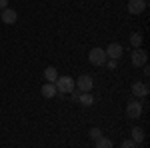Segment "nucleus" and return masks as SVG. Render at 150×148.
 Here are the masks:
<instances>
[{
	"label": "nucleus",
	"mask_w": 150,
	"mask_h": 148,
	"mask_svg": "<svg viewBox=\"0 0 150 148\" xmlns=\"http://www.w3.org/2000/svg\"><path fill=\"white\" fill-rule=\"evenodd\" d=\"M6 6H8V0H0V10L6 8Z\"/></svg>",
	"instance_id": "a211bd4d"
},
{
	"label": "nucleus",
	"mask_w": 150,
	"mask_h": 148,
	"mask_svg": "<svg viewBox=\"0 0 150 148\" xmlns=\"http://www.w3.org/2000/svg\"><path fill=\"white\" fill-rule=\"evenodd\" d=\"M56 92L58 90H56V86H54L52 82H46V84L42 86V96H44V98H54Z\"/></svg>",
	"instance_id": "9d476101"
},
{
	"label": "nucleus",
	"mask_w": 150,
	"mask_h": 148,
	"mask_svg": "<svg viewBox=\"0 0 150 148\" xmlns=\"http://www.w3.org/2000/svg\"><path fill=\"white\" fill-rule=\"evenodd\" d=\"M106 56L110 58V60H118V58H122V54H124V48L118 44V42H112V44L106 46Z\"/></svg>",
	"instance_id": "20e7f679"
},
{
	"label": "nucleus",
	"mask_w": 150,
	"mask_h": 148,
	"mask_svg": "<svg viewBox=\"0 0 150 148\" xmlns=\"http://www.w3.org/2000/svg\"><path fill=\"white\" fill-rule=\"evenodd\" d=\"M130 44L134 46V48H140L142 46V34H132L130 36Z\"/></svg>",
	"instance_id": "4468645a"
},
{
	"label": "nucleus",
	"mask_w": 150,
	"mask_h": 148,
	"mask_svg": "<svg viewBox=\"0 0 150 148\" xmlns=\"http://www.w3.org/2000/svg\"><path fill=\"white\" fill-rule=\"evenodd\" d=\"M94 86V80L90 74H82V76H78V80H76V88L80 92H90Z\"/></svg>",
	"instance_id": "7ed1b4c3"
},
{
	"label": "nucleus",
	"mask_w": 150,
	"mask_h": 148,
	"mask_svg": "<svg viewBox=\"0 0 150 148\" xmlns=\"http://www.w3.org/2000/svg\"><path fill=\"white\" fill-rule=\"evenodd\" d=\"M122 148H136V142H134L132 138H130V140H124V142H122Z\"/></svg>",
	"instance_id": "f3484780"
},
{
	"label": "nucleus",
	"mask_w": 150,
	"mask_h": 148,
	"mask_svg": "<svg viewBox=\"0 0 150 148\" xmlns=\"http://www.w3.org/2000/svg\"><path fill=\"white\" fill-rule=\"evenodd\" d=\"M54 86H56L58 92H62V94H70V92H74V80L70 78V76H60V78H56Z\"/></svg>",
	"instance_id": "f257e3e1"
},
{
	"label": "nucleus",
	"mask_w": 150,
	"mask_h": 148,
	"mask_svg": "<svg viewBox=\"0 0 150 148\" xmlns=\"http://www.w3.org/2000/svg\"><path fill=\"white\" fill-rule=\"evenodd\" d=\"M44 78H46L48 82H52V84H54L56 78H58V70L54 68V66H48V68L44 70Z\"/></svg>",
	"instance_id": "9b49d317"
},
{
	"label": "nucleus",
	"mask_w": 150,
	"mask_h": 148,
	"mask_svg": "<svg viewBox=\"0 0 150 148\" xmlns=\"http://www.w3.org/2000/svg\"><path fill=\"white\" fill-rule=\"evenodd\" d=\"M88 60L92 66H104L106 64V52L102 48H92L90 54H88Z\"/></svg>",
	"instance_id": "f03ea898"
},
{
	"label": "nucleus",
	"mask_w": 150,
	"mask_h": 148,
	"mask_svg": "<svg viewBox=\"0 0 150 148\" xmlns=\"http://www.w3.org/2000/svg\"><path fill=\"white\" fill-rule=\"evenodd\" d=\"M146 10V0H128V12L130 14H142Z\"/></svg>",
	"instance_id": "0eeeda50"
},
{
	"label": "nucleus",
	"mask_w": 150,
	"mask_h": 148,
	"mask_svg": "<svg viewBox=\"0 0 150 148\" xmlns=\"http://www.w3.org/2000/svg\"><path fill=\"white\" fill-rule=\"evenodd\" d=\"M102 136V132H100V128H90V138L92 140H96V138Z\"/></svg>",
	"instance_id": "dca6fc26"
},
{
	"label": "nucleus",
	"mask_w": 150,
	"mask_h": 148,
	"mask_svg": "<svg viewBox=\"0 0 150 148\" xmlns=\"http://www.w3.org/2000/svg\"><path fill=\"white\" fill-rule=\"evenodd\" d=\"M96 148H114V144H112V140L110 138H96Z\"/></svg>",
	"instance_id": "ddd939ff"
},
{
	"label": "nucleus",
	"mask_w": 150,
	"mask_h": 148,
	"mask_svg": "<svg viewBox=\"0 0 150 148\" xmlns=\"http://www.w3.org/2000/svg\"><path fill=\"white\" fill-rule=\"evenodd\" d=\"M80 102H82V104H86V106H90V104L94 102L92 94H90V92H82V96H80Z\"/></svg>",
	"instance_id": "2eb2a0df"
},
{
	"label": "nucleus",
	"mask_w": 150,
	"mask_h": 148,
	"mask_svg": "<svg viewBox=\"0 0 150 148\" xmlns=\"http://www.w3.org/2000/svg\"><path fill=\"white\" fill-rule=\"evenodd\" d=\"M132 140H134L136 144H140V142L144 140V130L138 128V126H134V128H132Z\"/></svg>",
	"instance_id": "f8f14e48"
},
{
	"label": "nucleus",
	"mask_w": 150,
	"mask_h": 148,
	"mask_svg": "<svg viewBox=\"0 0 150 148\" xmlns=\"http://www.w3.org/2000/svg\"><path fill=\"white\" fill-rule=\"evenodd\" d=\"M140 114H142V102H140V100L128 102V106H126V116L128 118H140Z\"/></svg>",
	"instance_id": "39448f33"
},
{
	"label": "nucleus",
	"mask_w": 150,
	"mask_h": 148,
	"mask_svg": "<svg viewBox=\"0 0 150 148\" xmlns=\"http://www.w3.org/2000/svg\"><path fill=\"white\" fill-rule=\"evenodd\" d=\"M16 20H18V14H16V10H12L10 6L2 8V22H4V24H14Z\"/></svg>",
	"instance_id": "6e6552de"
},
{
	"label": "nucleus",
	"mask_w": 150,
	"mask_h": 148,
	"mask_svg": "<svg viewBox=\"0 0 150 148\" xmlns=\"http://www.w3.org/2000/svg\"><path fill=\"white\" fill-rule=\"evenodd\" d=\"M146 62H148V54H146L142 48H136V50L132 52V64L138 68V66H144Z\"/></svg>",
	"instance_id": "423d86ee"
},
{
	"label": "nucleus",
	"mask_w": 150,
	"mask_h": 148,
	"mask_svg": "<svg viewBox=\"0 0 150 148\" xmlns=\"http://www.w3.org/2000/svg\"><path fill=\"white\" fill-rule=\"evenodd\" d=\"M132 94H134V96H146V94H148V84H144V82H134V84H132Z\"/></svg>",
	"instance_id": "1a4fd4ad"
}]
</instances>
